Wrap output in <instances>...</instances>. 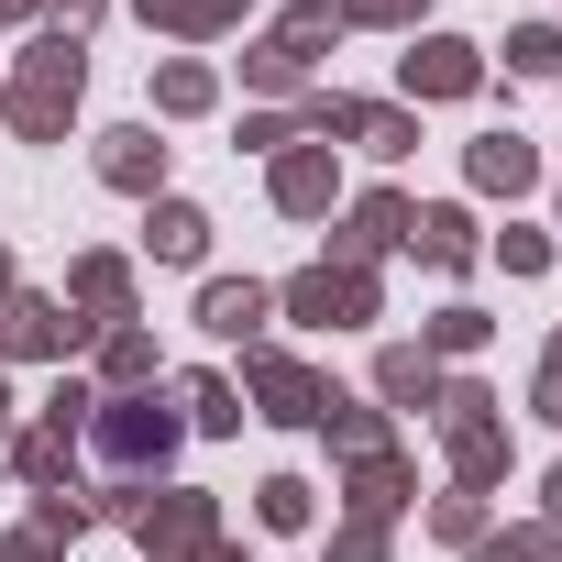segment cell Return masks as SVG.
Returning <instances> with one entry per match:
<instances>
[{
  "label": "cell",
  "instance_id": "5bb4252c",
  "mask_svg": "<svg viewBox=\"0 0 562 562\" xmlns=\"http://www.w3.org/2000/svg\"><path fill=\"white\" fill-rule=\"evenodd\" d=\"M463 177L485 199H518V188H540V155H529V133H474L463 144Z\"/></svg>",
  "mask_w": 562,
  "mask_h": 562
},
{
  "label": "cell",
  "instance_id": "484cf974",
  "mask_svg": "<svg viewBox=\"0 0 562 562\" xmlns=\"http://www.w3.org/2000/svg\"><path fill=\"white\" fill-rule=\"evenodd\" d=\"M310 507H321V485H299V474H265L254 485V529H310Z\"/></svg>",
  "mask_w": 562,
  "mask_h": 562
},
{
  "label": "cell",
  "instance_id": "6da1fadb",
  "mask_svg": "<svg viewBox=\"0 0 562 562\" xmlns=\"http://www.w3.org/2000/svg\"><path fill=\"white\" fill-rule=\"evenodd\" d=\"M78 89H89V45H78V34H34V45H23V78L0 89V111H12L23 144H67Z\"/></svg>",
  "mask_w": 562,
  "mask_h": 562
},
{
  "label": "cell",
  "instance_id": "4dcf8cb0",
  "mask_svg": "<svg viewBox=\"0 0 562 562\" xmlns=\"http://www.w3.org/2000/svg\"><path fill=\"white\" fill-rule=\"evenodd\" d=\"M331 562H386V518H342L331 529Z\"/></svg>",
  "mask_w": 562,
  "mask_h": 562
},
{
  "label": "cell",
  "instance_id": "603a6c76",
  "mask_svg": "<svg viewBox=\"0 0 562 562\" xmlns=\"http://www.w3.org/2000/svg\"><path fill=\"white\" fill-rule=\"evenodd\" d=\"M463 562H562V529L551 518H518V529H485Z\"/></svg>",
  "mask_w": 562,
  "mask_h": 562
},
{
  "label": "cell",
  "instance_id": "5b68a950",
  "mask_svg": "<svg viewBox=\"0 0 562 562\" xmlns=\"http://www.w3.org/2000/svg\"><path fill=\"white\" fill-rule=\"evenodd\" d=\"M276 310L310 321V331H353V321H375V276L364 265H310V276L276 288Z\"/></svg>",
  "mask_w": 562,
  "mask_h": 562
},
{
  "label": "cell",
  "instance_id": "d590c367",
  "mask_svg": "<svg viewBox=\"0 0 562 562\" xmlns=\"http://www.w3.org/2000/svg\"><path fill=\"white\" fill-rule=\"evenodd\" d=\"M45 12H56V23L78 34V23H100V12H111V0H45Z\"/></svg>",
  "mask_w": 562,
  "mask_h": 562
},
{
  "label": "cell",
  "instance_id": "cb8c5ba5",
  "mask_svg": "<svg viewBox=\"0 0 562 562\" xmlns=\"http://www.w3.org/2000/svg\"><path fill=\"white\" fill-rule=\"evenodd\" d=\"M485 331H496V321L452 299V310H430V321H419V353H430V364H441V353H485Z\"/></svg>",
  "mask_w": 562,
  "mask_h": 562
},
{
  "label": "cell",
  "instance_id": "44dd1931",
  "mask_svg": "<svg viewBox=\"0 0 562 562\" xmlns=\"http://www.w3.org/2000/svg\"><path fill=\"white\" fill-rule=\"evenodd\" d=\"M100 375H111V397H133V386L155 375V331H144V321H111V331H100Z\"/></svg>",
  "mask_w": 562,
  "mask_h": 562
},
{
  "label": "cell",
  "instance_id": "4316f807",
  "mask_svg": "<svg viewBox=\"0 0 562 562\" xmlns=\"http://www.w3.org/2000/svg\"><path fill=\"white\" fill-rule=\"evenodd\" d=\"M177 408H188L199 430H243V386H232V375H188V386H177Z\"/></svg>",
  "mask_w": 562,
  "mask_h": 562
},
{
  "label": "cell",
  "instance_id": "277c9868",
  "mask_svg": "<svg viewBox=\"0 0 562 562\" xmlns=\"http://www.w3.org/2000/svg\"><path fill=\"white\" fill-rule=\"evenodd\" d=\"M321 397H331V386H321V375H310L299 353H276V342H254V353H243V419L310 430V419H321Z\"/></svg>",
  "mask_w": 562,
  "mask_h": 562
},
{
  "label": "cell",
  "instance_id": "f546056e",
  "mask_svg": "<svg viewBox=\"0 0 562 562\" xmlns=\"http://www.w3.org/2000/svg\"><path fill=\"white\" fill-rule=\"evenodd\" d=\"M331 12H342V23H375V34H408L430 0H331Z\"/></svg>",
  "mask_w": 562,
  "mask_h": 562
},
{
  "label": "cell",
  "instance_id": "e0dca14e",
  "mask_svg": "<svg viewBox=\"0 0 562 562\" xmlns=\"http://www.w3.org/2000/svg\"><path fill=\"white\" fill-rule=\"evenodd\" d=\"M67 310H89V321H133V265H122V254H78V265H67Z\"/></svg>",
  "mask_w": 562,
  "mask_h": 562
},
{
  "label": "cell",
  "instance_id": "4fadbf2b",
  "mask_svg": "<svg viewBox=\"0 0 562 562\" xmlns=\"http://www.w3.org/2000/svg\"><path fill=\"white\" fill-rule=\"evenodd\" d=\"M408 254L419 265H441V276H463L485 243H474V210L463 199H430V210H408Z\"/></svg>",
  "mask_w": 562,
  "mask_h": 562
},
{
  "label": "cell",
  "instance_id": "2e32d148",
  "mask_svg": "<svg viewBox=\"0 0 562 562\" xmlns=\"http://www.w3.org/2000/svg\"><path fill=\"white\" fill-rule=\"evenodd\" d=\"M408 485H419V474H408V452H397V441H386V452H353V474H342L353 518H397V507H408Z\"/></svg>",
  "mask_w": 562,
  "mask_h": 562
},
{
  "label": "cell",
  "instance_id": "8d00e7d4",
  "mask_svg": "<svg viewBox=\"0 0 562 562\" xmlns=\"http://www.w3.org/2000/svg\"><path fill=\"white\" fill-rule=\"evenodd\" d=\"M188 562H243V551H232V540H210V551H188Z\"/></svg>",
  "mask_w": 562,
  "mask_h": 562
},
{
  "label": "cell",
  "instance_id": "3957f363",
  "mask_svg": "<svg viewBox=\"0 0 562 562\" xmlns=\"http://www.w3.org/2000/svg\"><path fill=\"white\" fill-rule=\"evenodd\" d=\"M331 34H342L331 0H299V12H276V34H265V45H243V78H254V89H299V78L331 56Z\"/></svg>",
  "mask_w": 562,
  "mask_h": 562
},
{
  "label": "cell",
  "instance_id": "8fae6325",
  "mask_svg": "<svg viewBox=\"0 0 562 562\" xmlns=\"http://www.w3.org/2000/svg\"><path fill=\"white\" fill-rule=\"evenodd\" d=\"M265 321H276V288H254V276H210V288H199V331L210 342H265Z\"/></svg>",
  "mask_w": 562,
  "mask_h": 562
},
{
  "label": "cell",
  "instance_id": "8992f818",
  "mask_svg": "<svg viewBox=\"0 0 562 562\" xmlns=\"http://www.w3.org/2000/svg\"><path fill=\"white\" fill-rule=\"evenodd\" d=\"M133 540H144V562H188V551H210V540H221V496L166 485V496H144V507H133Z\"/></svg>",
  "mask_w": 562,
  "mask_h": 562
},
{
  "label": "cell",
  "instance_id": "9a60e30c",
  "mask_svg": "<svg viewBox=\"0 0 562 562\" xmlns=\"http://www.w3.org/2000/svg\"><path fill=\"white\" fill-rule=\"evenodd\" d=\"M144 254L155 265H199L210 254V210L199 199H144Z\"/></svg>",
  "mask_w": 562,
  "mask_h": 562
},
{
  "label": "cell",
  "instance_id": "e575fe53",
  "mask_svg": "<svg viewBox=\"0 0 562 562\" xmlns=\"http://www.w3.org/2000/svg\"><path fill=\"white\" fill-rule=\"evenodd\" d=\"M496 254H507V276H540V265H551V243H540V232H507Z\"/></svg>",
  "mask_w": 562,
  "mask_h": 562
},
{
  "label": "cell",
  "instance_id": "836d02e7",
  "mask_svg": "<svg viewBox=\"0 0 562 562\" xmlns=\"http://www.w3.org/2000/svg\"><path fill=\"white\" fill-rule=\"evenodd\" d=\"M551 430H562V331H551V353H540V397H529Z\"/></svg>",
  "mask_w": 562,
  "mask_h": 562
},
{
  "label": "cell",
  "instance_id": "83f0119b",
  "mask_svg": "<svg viewBox=\"0 0 562 562\" xmlns=\"http://www.w3.org/2000/svg\"><path fill=\"white\" fill-rule=\"evenodd\" d=\"M430 540H452V551H474V540H485V496H474V485H452V496L430 507Z\"/></svg>",
  "mask_w": 562,
  "mask_h": 562
},
{
  "label": "cell",
  "instance_id": "52a82bcc",
  "mask_svg": "<svg viewBox=\"0 0 562 562\" xmlns=\"http://www.w3.org/2000/svg\"><path fill=\"white\" fill-rule=\"evenodd\" d=\"M89 342V321L67 310V299H45V288H12L0 299V353H23V364H67Z\"/></svg>",
  "mask_w": 562,
  "mask_h": 562
},
{
  "label": "cell",
  "instance_id": "f35d334b",
  "mask_svg": "<svg viewBox=\"0 0 562 562\" xmlns=\"http://www.w3.org/2000/svg\"><path fill=\"white\" fill-rule=\"evenodd\" d=\"M0 452H12V386H0Z\"/></svg>",
  "mask_w": 562,
  "mask_h": 562
},
{
  "label": "cell",
  "instance_id": "d4e9b609",
  "mask_svg": "<svg viewBox=\"0 0 562 562\" xmlns=\"http://www.w3.org/2000/svg\"><path fill=\"white\" fill-rule=\"evenodd\" d=\"M321 430H331L342 452H386V408H364V397H342V386L321 397Z\"/></svg>",
  "mask_w": 562,
  "mask_h": 562
},
{
  "label": "cell",
  "instance_id": "74e56055",
  "mask_svg": "<svg viewBox=\"0 0 562 562\" xmlns=\"http://www.w3.org/2000/svg\"><path fill=\"white\" fill-rule=\"evenodd\" d=\"M23 12H34V0H0V34H12V23H23Z\"/></svg>",
  "mask_w": 562,
  "mask_h": 562
},
{
  "label": "cell",
  "instance_id": "ba28073f",
  "mask_svg": "<svg viewBox=\"0 0 562 562\" xmlns=\"http://www.w3.org/2000/svg\"><path fill=\"white\" fill-rule=\"evenodd\" d=\"M397 89H408V100H474V89H485V45H463V34H408Z\"/></svg>",
  "mask_w": 562,
  "mask_h": 562
},
{
  "label": "cell",
  "instance_id": "ac0fdd59",
  "mask_svg": "<svg viewBox=\"0 0 562 562\" xmlns=\"http://www.w3.org/2000/svg\"><path fill=\"white\" fill-rule=\"evenodd\" d=\"M375 397H386V408H419V419H430V408H441V364H430L419 342H386V353H375Z\"/></svg>",
  "mask_w": 562,
  "mask_h": 562
},
{
  "label": "cell",
  "instance_id": "9c48e42d",
  "mask_svg": "<svg viewBox=\"0 0 562 562\" xmlns=\"http://www.w3.org/2000/svg\"><path fill=\"white\" fill-rule=\"evenodd\" d=\"M276 210H288V221H331V199H342V155L321 144V133H299L288 155H276Z\"/></svg>",
  "mask_w": 562,
  "mask_h": 562
},
{
  "label": "cell",
  "instance_id": "ffe728a7",
  "mask_svg": "<svg viewBox=\"0 0 562 562\" xmlns=\"http://www.w3.org/2000/svg\"><path fill=\"white\" fill-rule=\"evenodd\" d=\"M67 452H78V441H67V430H45V419H34V430H23V441H12V452H0V463H12V474H23V485H34V496H56V485H67Z\"/></svg>",
  "mask_w": 562,
  "mask_h": 562
},
{
  "label": "cell",
  "instance_id": "7402d4cb",
  "mask_svg": "<svg viewBox=\"0 0 562 562\" xmlns=\"http://www.w3.org/2000/svg\"><path fill=\"white\" fill-rule=\"evenodd\" d=\"M210 100H221V78H210L199 56H177V67H155V111H166V122H199Z\"/></svg>",
  "mask_w": 562,
  "mask_h": 562
},
{
  "label": "cell",
  "instance_id": "7c38bea8",
  "mask_svg": "<svg viewBox=\"0 0 562 562\" xmlns=\"http://www.w3.org/2000/svg\"><path fill=\"white\" fill-rule=\"evenodd\" d=\"M100 188H122V199H166V144H155V122L100 133Z\"/></svg>",
  "mask_w": 562,
  "mask_h": 562
},
{
  "label": "cell",
  "instance_id": "ab89813d",
  "mask_svg": "<svg viewBox=\"0 0 562 562\" xmlns=\"http://www.w3.org/2000/svg\"><path fill=\"white\" fill-rule=\"evenodd\" d=\"M551 529H562V463H551Z\"/></svg>",
  "mask_w": 562,
  "mask_h": 562
},
{
  "label": "cell",
  "instance_id": "1f68e13d",
  "mask_svg": "<svg viewBox=\"0 0 562 562\" xmlns=\"http://www.w3.org/2000/svg\"><path fill=\"white\" fill-rule=\"evenodd\" d=\"M243 144H254V155H288V144H299V111H254Z\"/></svg>",
  "mask_w": 562,
  "mask_h": 562
},
{
  "label": "cell",
  "instance_id": "d6986e66",
  "mask_svg": "<svg viewBox=\"0 0 562 562\" xmlns=\"http://www.w3.org/2000/svg\"><path fill=\"white\" fill-rule=\"evenodd\" d=\"M133 12H144L155 34H188V45H199V34H232L254 0H133Z\"/></svg>",
  "mask_w": 562,
  "mask_h": 562
},
{
  "label": "cell",
  "instance_id": "30bf717a",
  "mask_svg": "<svg viewBox=\"0 0 562 562\" xmlns=\"http://www.w3.org/2000/svg\"><path fill=\"white\" fill-rule=\"evenodd\" d=\"M408 243V199L397 188H364L353 210H342V232H331V265H364L375 276V254H397Z\"/></svg>",
  "mask_w": 562,
  "mask_h": 562
},
{
  "label": "cell",
  "instance_id": "7a4b0ae2",
  "mask_svg": "<svg viewBox=\"0 0 562 562\" xmlns=\"http://www.w3.org/2000/svg\"><path fill=\"white\" fill-rule=\"evenodd\" d=\"M177 430H188V419H177L155 386H133V397H100L78 441H89V452H100L122 485H144V474H166V463H177Z\"/></svg>",
  "mask_w": 562,
  "mask_h": 562
},
{
  "label": "cell",
  "instance_id": "d6a6232c",
  "mask_svg": "<svg viewBox=\"0 0 562 562\" xmlns=\"http://www.w3.org/2000/svg\"><path fill=\"white\" fill-rule=\"evenodd\" d=\"M0 562H67V540H56V529H12V540H0Z\"/></svg>",
  "mask_w": 562,
  "mask_h": 562
},
{
  "label": "cell",
  "instance_id": "f1b7e54d",
  "mask_svg": "<svg viewBox=\"0 0 562 562\" xmlns=\"http://www.w3.org/2000/svg\"><path fill=\"white\" fill-rule=\"evenodd\" d=\"M507 78H562V34L551 23H518L507 34Z\"/></svg>",
  "mask_w": 562,
  "mask_h": 562
}]
</instances>
